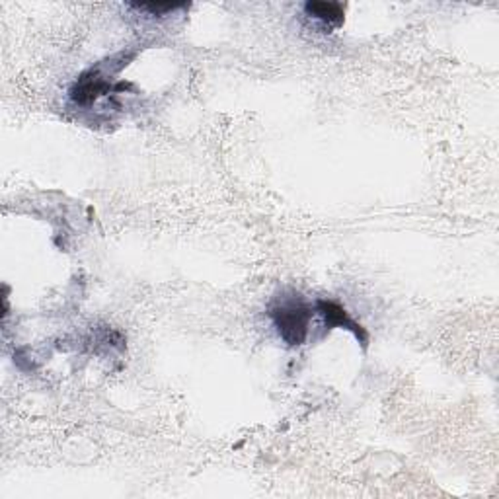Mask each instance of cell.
<instances>
[{
  "instance_id": "3",
  "label": "cell",
  "mask_w": 499,
  "mask_h": 499,
  "mask_svg": "<svg viewBox=\"0 0 499 499\" xmlns=\"http://www.w3.org/2000/svg\"><path fill=\"white\" fill-rule=\"evenodd\" d=\"M317 312L322 314L324 324L328 330H332V328H341V330H349L353 336H356L361 346L367 347V341H369V334H367L365 328L361 324H357L353 320L347 310L344 307H339L334 300H317V305H314Z\"/></svg>"
},
{
  "instance_id": "5",
  "label": "cell",
  "mask_w": 499,
  "mask_h": 499,
  "mask_svg": "<svg viewBox=\"0 0 499 499\" xmlns=\"http://www.w3.org/2000/svg\"><path fill=\"white\" fill-rule=\"evenodd\" d=\"M141 12H151V15H168L178 8H186V5H131Z\"/></svg>"
},
{
  "instance_id": "2",
  "label": "cell",
  "mask_w": 499,
  "mask_h": 499,
  "mask_svg": "<svg viewBox=\"0 0 499 499\" xmlns=\"http://www.w3.org/2000/svg\"><path fill=\"white\" fill-rule=\"evenodd\" d=\"M127 88H131V84H115L112 83V78L102 71V67H92L76 78L69 96L76 106H90V103H94L102 96H108L113 94V92H122Z\"/></svg>"
},
{
  "instance_id": "1",
  "label": "cell",
  "mask_w": 499,
  "mask_h": 499,
  "mask_svg": "<svg viewBox=\"0 0 499 499\" xmlns=\"http://www.w3.org/2000/svg\"><path fill=\"white\" fill-rule=\"evenodd\" d=\"M312 314V307L298 293L278 298V303L269 308V317L281 339L291 347L303 346L307 341Z\"/></svg>"
},
{
  "instance_id": "4",
  "label": "cell",
  "mask_w": 499,
  "mask_h": 499,
  "mask_svg": "<svg viewBox=\"0 0 499 499\" xmlns=\"http://www.w3.org/2000/svg\"><path fill=\"white\" fill-rule=\"evenodd\" d=\"M305 12L310 18H317L330 28H339L346 22V8L339 3H324V0H310L305 5Z\"/></svg>"
}]
</instances>
